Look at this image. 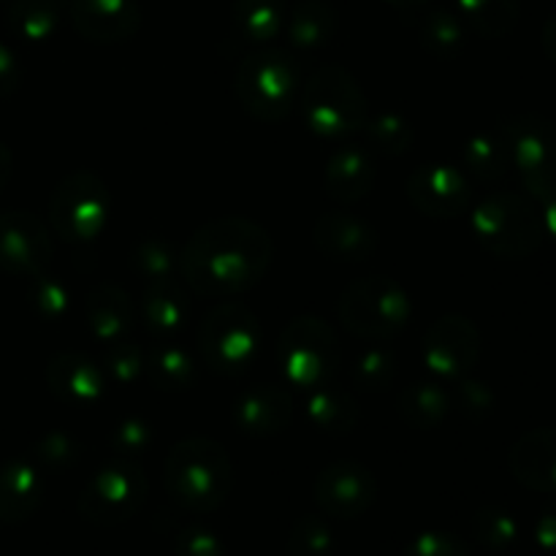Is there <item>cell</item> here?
Listing matches in <instances>:
<instances>
[{
  "label": "cell",
  "mask_w": 556,
  "mask_h": 556,
  "mask_svg": "<svg viewBox=\"0 0 556 556\" xmlns=\"http://www.w3.org/2000/svg\"><path fill=\"white\" fill-rule=\"evenodd\" d=\"M271 261L269 233L244 217H220L193 233L182 253V271L201 296L226 299L248 291Z\"/></svg>",
  "instance_id": "1"
},
{
  "label": "cell",
  "mask_w": 556,
  "mask_h": 556,
  "mask_svg": "<svg viewBox=\"0 0 556 556\" xmlns=\"http://www.w3.org/2000/svg\"><path fill=\"white\" fill-rule=\"evenodd\" d=\"M166 486L182 508L195 514L217 510L233 486V467L226 448L206 438L177 443L166 459Z\"/></svg>",
  "instance_id": "2"
},
{
  "label": "cell",
  "mask_w": 556,
  "mask_h": 556,
  "mask_svg": "<svg viewBox=\"0 0 556 556\" xmlns=\"http://www.w3.org/2000/svg\"><path fill=\"white\" fill-rule=\"evenodd\" d=\"M364 92L358 81L340 65H324L304 85L299 109L309 130L324 139H342L356 134L367 119Z\"/></svg>",
  "instance_id": "3"
},
{
  "label": "cell",
  "mask_w": 556,
  "mask_h": 556,
  "mask_svg": "<svg viewBox=\"0 0 556 556\" xmlns=\"http://www.w3.org/2000/svg\"><path fill=\"white\" fill-rule=\"evenodd\" d=\"M237 96L261 123H280L299 103V65L280 49L255 52L239 65Z\"/></svg>",
  "instance_id": "4"
},
{
  "label": "cell",
  "mask_w": 556,
  "mask_h": 556,
  "mask_svg": "<svg viewBox=\"0 0 556 556\" xmlns=\"http://www.w3.org/2000/svg\"><path fill=\"white\" fill-rule=\"evenodd\" d=\"M337 309L351 334L389 340L410 320V296L389 277H367L342 293Z\"/></svg>",
  "instance_id": "5"
},
{
  "label": "cell",
  "mask_w": 556,
  "mask_h": 556,
  "mask_svg": "<svg viewBox=\"0 0 556 556\" xmlns=\"http://www.w3.org/2000/svg\"><path fill=\"white\" fill-rule=\"evenodd\" d=\"M199 351L215 372H244L258 351V320L237 302L217 304L199 326Z\"/></svg>",
  "instance_id": "6"
},
{
  "label": "cell",
  "mask_w": 556,
  "mask_h": 556,
  "mask_svg": "<svg viewBox=\"0 0 556 556\" xmlns=\"http://www.w3.org/2000/svg\"><path fill=\"white\" fill-rule=\"evenodd\" d=\"M282 372L293 386L320 389L329 386L340 362V345L329 324L318 318H296L286 326L277 345Z\"/></svg>",
  "instance_id": "7"
},
{
  "label": "cell",
  "mask_w": 556,
  "mask_h": 556,
  "mask_svg": "<svg viewBox=\"0 0 556 556\" xmlns=\"http://www.w3.org/2000/svg\"><path fill=\"white\" fill-rule=\"evenodd\" d=\"M147 500V476L136 462L117 459L101 467L79 497V510L87 521L117 527L134 519Z\"/></svg>",
  "instance_id": "8"
},
{
  "label": "cell",
  "mask_w": 556,
  "mask_h": 556,
  "mask_svg": "<svg viewBox=\"0 0 556 556\" xmlns=\"http://www.w3.org/2000/svg\"><path fill=\"white\" fill-rule=\"evenodd\" d=\"M472 228L483 248L508 258L532 253L541 242V220L535 210L514 193H500L483 201L472 215Z\"/></svg>",
  "instance_id": "9"
},
{
  "label": "cell",
  "mask_w": 556,
  "mask_h": 556,
  "mask_svg": "<svg viewBox=\"0 0 556 556\" xmlns=\"http://www.w3.org/2000/svg\"><path fill=\"white\" fill-rule=\"evenodd\" d=\"M106 185L90 172H74L49 199L52 228L68 242H87L106 226Z\"/></svg>",
  "instance_id": "10"
},
{
  "label": "cell",
  "mask_w": 556,
  "mask_h": 556,
  "mask_svg": "<svg viewBox=\"0 0 556 556\" xmlns=\"http://www.w3.org/2000/svg\"><path fill=\"white\" fill-rule=\"evenodd\" d=\"M52 237L30 212L0 215V269L14 277H41L52 261Z\"/></svg>",
  "instance_id": "11"
},
{
  "label": "cell",
  "mask_w": 556,
  "mask_h": 556,
  "mask_svg": "<svg viewBox=\"0 0 556 556\" xmlns=\"http://www.w3.org/2000/svg\"><path fill=\"white\" fill-rule=\"evenodd\" d=\"M378 497L375 476L358 462H334L315 481V500L320 510L334 519H358Z\"/></svg>",
  "instance_id": "12"
},
{
  "label": "cell",
  "mask_w": 556,
  "mask_h": 556,
  "mask_svg": "<svg viewBox=\"0 0 556 556\" xmlns=\"http://www.w3.org/2000/svg\"><path fill=\"white\" fill-rule=\"evenodd\" d=\"M508 152L514 155L527 188L548 195L556 185V136L546 123L525 119L514 125L505 139Z\"/></svg>",
  "instance_id": "13"
},
{
  "label": "cell",
  "mask_w": 556,
  "mask_h": 556,
  "mask_svg": "<svg viewBox=\"0 0 556 556\" xmlns=\"http://www.w3.org/2000/svg\"><path fill=\"white\" fill-rule=\"evenodd\" d=\"M478 358V331L470 320L451 315L438 320L424 337V362L434 375L454 378L467 372Z\"/></svg>",
  "instance_id": "14"
},
{
  "label": "cell",
  "mask_w": 556,
  "mask_h": 556,
  "mask_svg": "<svg viewBox=\"0 0 556 556\" xmlns=\"http://www.w3.org/2000/svg\"><path fill=\"white\" fill-rule=\"evenodd\" d=\"M407 195L413 204L432 217H454L470 204V182L459 168L421 166L407 179Z\"/></svg>",
  "instance_id": "15"
},
{
  "label": "cell",
  "mask_w": 556,
  "mask_h": 556,
  "mask_svg": "<svg viewBox=\"0 0 556 556\" xmlns=\"http://www.w3.org/2000/svg\"><path fill=\"white\" fill-rule=\"evenodd\" d=\"M71 20L92 41L112 43L134 36L141 16L134 0H74Z\"/></svg>",
  "instance_id": "16"
},
{
  "label": "cell",
  "mask_w": 556,
  "mask_h": 556,
  "mask_svg": "<svg viewBox=\"0 0 556 556\" xmlns=\"http://www.w3.org/2000/svg\"><path fill=\"white\" fill-rule=\"evenodd\" d=\"M315 244L329 258L364 261L375 253L378 237H375V228L362 217H353L348 212H329L315 226Z\"/></svg>",
  "instance_id": "17"
},
{
  "label": "cell",
  "mask_w": 556,
  "mask_h": 556,
  "mask_svg": "<svg viewBox=\"0 0 556 556\" xmlns=\"http://www.w3.org/2000/svg\"><path fill=\"white\" fill-rule=\"evenodd\" d=\"M47 380L49 389L71 405H92L106 391L103 367L79 353H60L58 358H52L47 367Z\"/></svg>",
  "instance_id": "18"
},
{
  "label": "cell",
  "mask_w": 556,
  "mask_h": 556,
  "mask_svg": "<svg viewBox=\"0 0 556 556\" xmlns=\"http://www.w3.org/2000/svg\"><path fill=\"white\" fill-rule=\"evenodd\" d=\"M293 413V400L286 389L280 386H258V389L248 391L242 400L233 407V421L239 424L244 434H255V438H266L280 429H286L288 418Z\"/></svg>",
  "instance_id": "19"
},
{
  "label": "cell",
  "mask_w": 556,
  "mask_h": 556,
  "mask_svg": "<svg viewBox=\"0 0 556 556\" xmlns=\"http://www.w3.org/2000/svg\"><path fill=\"white\" fill-rule=\"evenodd\" d=\"M144 324L155 340H174L190 320V296L172 277L147 282Z\"/></svg>",
  "instance_id": "20"
},
{
  "label": "cell",
  "mask_w": 556,
  "mask_h": 556,
  "mask_svg": "<svg viewBox=\"0 0 556 556\" xmlns=\"http://www.w3.org/2000/svg\"><path fill=\"white\" fill-rule=\"evenodd\" d=\"M85 320L92 337L106 345L125 340L130 324H134L130 296L114 282H98L85 296Z\"/></svg>",
  "instance_id": "21"
},
{
  "label": "cell",
  "mask_w": 556,
  "mask_h": 556,
  "mask_svg": "<svg viewBox=\"0 0 556 556\" xmlns=\"http://www.w3.org/2000/svg\"><path fill=\"white\" fill-rule=\"evenodd\" d=\"M510 470L535 492H556V429L521 438L510 454Z\"/></svg>",
  "instance_id": "22"
},
{
  "label": "cell",
  "mask_w": 556,
  "mask_h": 556,
  "mask_svg": "<svg viewBox=\"0 0 556 556\" xmlns=\"http://www.w3.org/2000/svg\"><path fill=\"white\" fill-rule=\"evenodd\" d=\"M41 476L27 462H11L0 470V521L20 525L41 505Z\"/></svg>",
  "instance_id": "23"
},
{
  "label": "cell",
  "mask_w": 556,
  "mask_h": 556,
  "mask_svg": "<svg viewBox=\"0 0 556 556\" xmlns=\"http://www.w3.org/2000/svg\"><path fill=\"white\" fill-rule=\"evenodd\" d=\"M375 185L372 161L358 147H342L326 166V190L334 201L353 204L364 199Z\"/></svg>",
  "instance_id": "24"
},
{
  "label": "cell",
  "mask_w": 556,
  "mask_h": 556,
  "mask_svg": "<svg viewBox=\"0 0 556 556\" xmlns=\"http://www.w3.org/2000/svg\"><path fill=\"white\" fill-rule=\"evenodd\" d=\"M195 378V364L188 348L177 345V340H157L147 351V380L157 389H188Z\"/></svg>",
  "instance_id": "25"
},
{
  "label": "cell",
  "mask_w": 556,
  "mask_h": 556,
  "mask_svg": "<svg viewBox=\"0 0 556 556\" xmlns=\"http://www.w3.org/2000/svg\"><path fill=\"white\" fill-rule=\"evenodd\" d=\"M309 421L320 429V432H331V434H342L351 432L358 421V405L348 391H337V389H315L313 400L307 405Z\"/></svg>",
  "instance_id": "26"
},
{
  "label": "cell",
  "mask_w": 556,
  "mask_h": 556,
  "mask_svg": "<svg viewBox=\"0 0 556 556\" xmlns=\"http://www.w3.org/2000/svg\"><path fill=\"white\" fill-rule=\"evenodd\" d=\"M451 391L440 383H416L402 396V413L421 429H434L451 416Z\"/></svg>",
  "instance_id": "27"
},
{
  "label": "cell",
  "mask_w": 556,
  "mask_h": 556,
  "mask_svg": "<svg viewBox=\"0 0 556 556\" xmlns=\"http://www.w3.org/2000/svg\"><path fill=\"white\" fill-rule=\"evenodd\" d=\"M337 30V14L324 0H304L291 22V38L296 47L315 49L324 47Z\"/></svg>",
  "instance_id": "28"
},
{
  "label": "cell",
  "mask_w": 556,
  "mask_h": 556,
  "mask_svg": "<svg viewBox=\"0 0 556 556\" xmlns=\"http://www.w3.org/2000/svg\"><path fill=\"white\" fill-rule=\"evenodd\" d=\"M282 20L280 0H237L233 22L250 41H269L277 36Z\"/></svg>",
  "instance_id": "29"
},
{
  "label": "cell",
  "mask_w": 556,
  "mask_h": 556,
  "mask_svg": "<svg viewBox=\"0 0 556 556\" xmlns=\"http://www.w3.org/2000/svg\"><path fill=\"white\" fill-rule=\"evenodd\" d=\"M462 14L483 36H503L519 16V0H459Z\"/></svg>",
  "instance_id": "30"
},
{
  "label": "cell",
  "mask_w": 556,
  "mask_h": 556,
  "mask_svg": "<svg viewBox=\"0 0 556 556\" xmlns=\"http://www.w3.org/2000/svg\"><path fill=\"white\" fill-rule=\"evenodd\" d=\"M103 375L119 386H134L147 378V351L139 345H130L128 340L112 342L103 358Z\"/></svg>",
  "instance_id": "31"
},
{
  "label": "cell",
  "mask_w": 556,
  "mask_h": 556,
  "mask_svg": "<svg viewBox=\"0 0 556 556\" xmlns=\"http://www.w3.org/2000/svg\"><path fill=\"white\" fill-rule=\"evenodd\" d=\"M334 554V535L329 525L318 516H304L288 535V556H331Z\"/></svg>",
  "instance_id": "32"
},
{
  "label": "cell",
  "mask_w": 556,
  "mask_h": 556,
  "mask_svg": "<svg viewBox=\"0 0 556 556\" xmlns=\"http://www.w3.org/2000/svg\"><path fill=\"white\" fill-rule=\"evenodd\" d=\"M11 22L27 41H43L58 27V11L49 0H20L11 11Z\"/></svg>",
  "instance_id": "33"
},
{
  "label": "cell",
  "mask_w": 556,
  "mask_h": 556,
  "mask_svg": "<svg viewBox=\"0 0 556 556\" xmlns=\"http://www.w3.org/2000/svg\"><path fill=\"white\" fill-rule=\"evenodd\" d=\"M467 166L472 174L481 179H494L505 172V161H508V144L500 141L497 136L481 134L467 144L465 150Z\"/></svg>",
  "instance_id": "34"
},
{
  "label": "cell",
  "mask_w": 556,
  "mask_h": 556,
  "mask_svg": "<svg viewBox=\"0 0 556 556\" xmlns=\"http://www.w3.org/2000/svg\"><path fill=\"white\" fill-rule=\"evenodd\" d=\"M367 134L375 150L383 152V155H402V152L410 150L413 130L396 114H380V117H375L367 125Z\"/></svg>",
  "instance_id": "35"
},
{
  "label": "cell",
  "mask_w": 556,
  "mask_h": 556,
  "mask_svg": "<svg viewBox=\"0 0 556 556\" xmlns=\"http://www.w3.org/2000/svg\"><path fill=\"white\" fill-rule=\"evenodd\" d=\"M472 527H476L478 541H481L483 546L494 548V552H503V548H508L510 543L519 538V527H516V521L510 519L508 514L494 508L478 510Z\"/></svg>",
  "instance_id": "36"
},
{
  "label": "cell",
  "mask_w": 556,
  "mask_h": 556,
  "mask_svg": "<svg viewBox=\"0 0 556 556\" xmlns=\"http://www.w3.org/2000/svg\"><path fill=\"white\" fill-rule=\"evenodd\" d=\"M394 356L389 351H380V348H372V351H367L356 362V380L362 386H367L369 391L386 389L394 380Z\"/></svg>",
  "instance_id": "37"
},
{
  "label": "cell",
  "mask_w": 556,
  "mask_h": 556,
  "mask_svg": "<svg viewBox=\"0 0 556 556\" xmlns=\"http://www.w3.org/2000/svg\"><path fill=\"white\" fill-rule=\"evenodd\" d=\"M402 556H470V548L462 538L448 532H421L407 543Z\"/></svg>",
  "instance_id": "38"
},
{
  "label": "cell",
  "mask_w": 556,
  "mask_h": 556,
  "mask_svg": "<svg viewBox=\"0 0 556 556\" xmlns=\"http://www.w3.org/2000/svg\"><path fill=\"white\" fill-rule=\"evenodd\" d=\"M465 36H462L459 22L451 14H434L427 22V30H424V43L432 49L434 54H454L462 47Z\"/></svg>",
  "instance_id": "39"
},
{
  "label": "cell",
  "mask_w": 556,
  "mask_h": 556,
  "mask_svg": "<svg viewBox=\"0 0 556 556\" xmlns=\"http://www.w3.org/2000/svg\"><path fill=\"white\" fill-rule=\"evenodd\" d=\"M174 556H226L220 538L204 527H185L174 541Z\"/></svg>",
  "instance_id": "40"
},
{
  "label": "cell",
  "mask_w": 556,
  "mask_h": 556,
  "mask_svg": "<svg viewBox=\"0 0 556 556\" xmlns=\"http://www.w3.org/2000/svg\"><path fill=\"white\" fill-rule=\"evenodd\" d=\"M174 253L168 244L163 242H144L136 250V269L147 277V280H161V277H172Z\"/></svg>",
  "instance_id": "41"
},
{
  "label": "cell",
  "mask_w": 556,
  "mask_h": 556,
  "mask_svg": "<svg viewBox=\"0 0 556 556\" xmlns=\"http://www.w3.org/2000/svg\"><path fill=\"white\" fill-rule=\"evenodd\" d=\"M36 456L43 465L52 467V470H58V467L65 470V467H71L76 462L79 448H76L74 440L65 438V434H49V438H43L41 443H38Z\"/></svg>",
  "instance_id": "42"
},
{
  "label": "cell",
  "mask_w": 556,
  "mask_h": 556,
  "mask_svg": "<svg viewBox=\"0 0 556 556\" xmlns=\"http://www.w3.org/2000/svg\"><path fill=\"white\" fill-rule=\"evenodd\" d=\"M147 443H150V427L144 421L128 418V421H123L114 429V448L123 456L139 454Z\"/></svg>",
  "instance_id": "43"
},
{
  "label": "cell",
  "mask_w": 556,
  "mask_h": 556,
  "mask_svg": "<svg viewBox=\"0 0 556 556\" xmlns=\"http://www.w3.org/2000/svg\"><path fill=\"white\" fill-rule=\"evenodd\" d=\"M33 299H36L38 313L47 315V318H58V315L63 318L65 309H68V293L58 282H41Z\"/></svg>",
  "instance_id": "44"
},
{
  "label": "cell",
  "mask_w": 556,
  "mask_h": 556,
  "mask_svg": "<svg viewBox=\"0 0 556 556\" xmlns=\"http://www.w3.org/2000/svg\"><path fill=\"white\" fill-rule=\"evenodd\" d=\"M20 87V65L9 49L0 43V96H11Z\"/></svg>",
  "instance_id": "45"
},
{
  "label": "cell",
  "mask_w": 556,
  "mask_h": 556,
  "mask_svg": "<svg viewBox=\"0 0 556 556\" xmlns=\"http://www.w3.org/2000/svg\"><path fill=\"white\" fill-rule=\"evenodd\" d=\"M538 541H541L543 548L554 552L556 548V514H548L546 519L538 525Z\"/></svg>",
  "instance_id": "46"
},
{
  "label": "cell",
  "mask_w": 556,
  "mask_h": 556,
  "mask_svg": "<svg viewBox=\"0 0 556 556\" xmlns=\"http://www.w3.org/2000/svg\"><path fill=\"white\" fill-rule=\"evenodd\" d=\"M9 177H11V152L0 144V190H3V185L9 182Z\"/></svg>",
  "instance_id": "47"
},
{
  "label": "cell",
  "mask_w": 556,
  "mask_h": 556,
  "mask_svg": "<svg viewBox=\"0 0 556 556\" xmlns=\"http://www.w3.org/2000/svg\"><path fill=\"white\" fill-rule=\"evenodd\" d=\"M543 38H546V49L552 52V58H556V16L546 25V36Z\"/></svg>",
  "instance_id": "48"
},
{
  "label": "cell",
  "mask_w": 556,
  "mask_h": 556,
  "mask_svg": "<svg viewBox=\"0 0 556 556\" xmlns=\"http://www.w3.org/2000/svg\"><path fill=\"white\" fill-rule=\"evenodd\" d=\"M548 228H552L554 231V237H556V185L552 188V193H548Z\"/></svg>",
  "instance_id": "49"
},
{
  "label": "cell",
  "mask_w": 556,
  "mask_h": 556,
  "mask_svg": "<svg viewBox=\"0 0 556 556\" xmlns=\"http://www.w3.org/2000/svg\"><path fill=\"white\" fill-rule=\"evenodd\" d=\"M389 3H394V5H421V3H427V0H389Z\"/></svg>",
  "instance_id": "50"
}]
</instances>
